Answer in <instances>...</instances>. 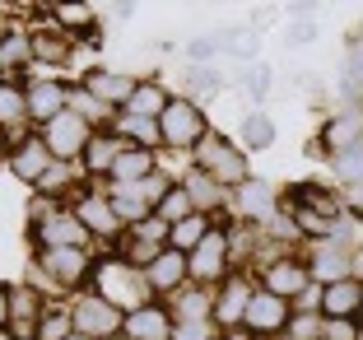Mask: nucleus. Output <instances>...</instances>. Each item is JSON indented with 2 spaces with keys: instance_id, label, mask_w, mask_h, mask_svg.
I'll list each match as a JSON object with an SVG mask.
<instances>
[{
  "instance_id": "36",
  "label": "nucleus",
  "mask_w": 363,
  "mask_h": 340,
  "mask_svg": "<svg viewBox=\"0 0 363 340\" xmlns=\"http://www.w3.org/2000/svg\"><path fill=\"white\" fill-rule=\"evenodd\" d=\"M270 79H275V75H270V65H266V61L247 65V70H242V79H238V89L247 94V103H257V112H261V103L270 98Z\"/></svg>"
},
{
  "instance_id": "16",
  "label": "nucleus",
  "mask_w": 363,
  "mask_h": 340,
  "mask_svg": "<svg viewBox=\"0 0 363 340\" xmlns=\"http://www.w3.org/2000/svg\"><path fill=\"white\" fill-rule=\"evenodd\" d=\"M28 234L43 247H84L89 243V234H84V224L75 219V210H61V205H56L47 219L28 224Z\"/></svg>"
},
{
  "instance_id": "46",
  "label": "nucleus",
  "mask_w": 363,
  "mask_h": 340,
  "mask_svg": "<svg viewBox=\"0 0 363 340\" xmlns=\"http://www.w3.org/2000/svg\"><path fill=\"white\" fill-rule=\"evenodd\" d=\"M0 331H10V285H0Z\"/></svg>"
},
{
  "instance_id": "21",
  "label": "nucleus",
  "mask_w": 363,
  "mask_h": 340,
  "mask_svg": "<svg viewBox=\"0 0 363 340\" xmlns=\"http://www.w3.org/2000/svg\"><path fill=\"white\" fill-rule=\"evenodd\" d=\"M163 308L172 312V327H177V322H210L214 317V289L191 285V280H186L177 294H168Z\"/></svg>"
},
{
  "instance_id": "12",
  "label": "nucleus",
  "mask_w": 363,
  "mask_h": 340,
  "mask_svg": "<svg viewBox=\"0 0 363 340\" xmlns=\"http://www.w3.org/2000/svg\"><path fill=\"white\" fill-rule=\"evenodd\" d=\"M289 317H294V308H289L284 298L257 289V294H252V303H247L242 331H247V336H279V331L289 327Z\"/></svg>"
},
{
  "instance_id": "33",
  "label": "nucleus",
  "mask_w": 363,
  "mask_h": 340,
  "mask_svg": "<svg viewBox=\"0 0 363 340\" xmlns=\"http://www.w3.org/2000/svg\"><path fill=\"white\" fill-rule=\"evenodd\" d=\"M28 121V103H23L19 84H0V131H23Z\"/></svg>"
},
{
  "instance_id": "42",
  "label": "nucleus",
  "mask_w": 363,
  "mask_h": 340,
  "mask_svg": "<svg viewBox=\"0 0 363 340\" xmlns=\"http://www.w3.org/2000/svg\"><path fill=\"white\" fill-rule=\"evenodd\" d=\"M186 79H191L196 94H219V89H224V75L214 70V65H191V75H186Z\"/></svg>"
},
{
  "instance_id": "38",
  "label": "nucleus",
  "mask_w": 363,
  "mask_h": 340,
  "mask_svg": "<svg viewBox=\"0 0 363 340\" xmlns=\"http://www.w3.org/2000/svg\"><path fill=\"white\" fill-rule=\"evenodd\" d=\"M331 168H335V177H340L345 187L363 192V145H354V149H345V154H335Z\"/></svg>"
},
{
  "instance_id": "53",
  "label": "nucleus",
  "mask_w": 363,
  "mask_h": 340,
  "mask_svg": "<svg viewBox=\"0 0 363 340\" xmlns=\"http://www.w3.org/2000/svg\"><path fill=\"white\" fill-rule=\"evenodd\" d=\"M0 340H10V336H5V331H0Z\"/></svg>"
},
{
  "instance_id": "54",
  "label": "nucleus",
  "mask_w": 363,
  "mask_h": 340,
  "mask_svg": "<svg viewBox=\"0 0 363 340\" xmlns=\"http://www.w3.org/2000/svg\"><path fill=\"white\" fill-rule=\"evenodd\" d=\"M0 163H5V159H0Z\"/></svg>"
},
{
  "instance_id": "45",
  "label": "nucleus",
  "mask_w": 363,
  "mask_h": 340,
  "mask_svg": "<svg viewBox=\"0 0 363 340\" xmlns=\"http://www.w3.org/2000/svg\"><path fill=\"white\" fill-rule=\"evenodd\" d=\"M359 336V322H326L321 327V340H354Z\"/></svg>"
},
{
  "instance_id": "34",
  "label": "nucleus",
  "mask_w": 363,
  "mask_h": 340,
  "mask_svg": "<svg viewBox=\"0 0 363 340\" xmlns=\"http://www.w3.org/2000/svg\"><path fill=\"white\" fill-rule=\"evenodd\" d=\"M219 43H224V52L252 61L257 47H261V28H252V23H233V28H219Z\"/></svg>"
},
{
  "instance_id": "41",
  "label": "nucleus",
  "mask_w": 363,
  "mask_h": 340,
  "mask_svg": "<svg viewBox=\"0 0 363 340\" xmlns=\"http://www.w3.org/2000/svg\"><path fill=\"white\" fill-rule=\"evenodd\" d=\"M284 43H289V47L317 43V14H294V19L284 23Z\"/></svg>"
},
{
  "instance_id": "15",
  "label": "nucleus",
  "mask_w": 363,
  "mask_h": 340,
  "mask_svg": "<svg viewBox=\"0 0 363 340\" xmlns=\"http://www.w3.org/2000/svg\"><path fill=\"white\" fill-rule=\"evenodd\" d=\"M350 252L354 247H345V243H312V256H303V266H308V275H312V285H335V280H350Z\"/></svg>"
},
{
  "instance_id": "49",
  "label": "nucleus",
  "mask_w": 363,
  "mask_h": 340,
  "mask_svg": "<svg viewBox=\"0 0 363 340\" xmlns=\"http://www.w3.org/2000/svg\"><path fill=\"white\" fill-rule=\"evenodd\" d=\"M65 340H89V336H79V331H70V336H65Z\"/></svg>"
},
{
  "instance_id": "47",
  "label": "nucleus",
  "mask_w": 363,
  "mask_h": 340,
  "mask_svg": "<svg viewBox=\"0 0 363 340\" xmlns=\"http://www.w3.org/2000/svg\"><path fill=\"white\" fill-rule=\"evenodd\" d=\"M350 275H354V280L363 285V243H359V247L350 252Z\"/></svg>"
},
{
  "instance_id": "27",
  "label": "nucleus",
  "mask_w": 363,
  "mask_h": 340,
  "mask_svg": "<svg viewBox=\"0 0 363 340\" xmlns=\"http://www.w3.org/2000/svg\"><path fill=\"white\" fill-rule=\"evenodd\" d=\"M182 187H186V196H191V210L196 214H214V210H224V205H228L224 187H219V182H210L201 168L186 172V177H182Z\"/></svg>"
},
{
  "instance_id": "2",
  "label": "nucleus",
  "mask_w": 363,
  "mask_h": 340,
  "mask_svg": "<svg viewBox=\"0 0 363 340\" xmlns=\"http://www.w3.org/2000/svg\"><path fill=\"white\" fill-rule=\"evenodd\" d=\"M196 168H201L210 182H219L224 192H228V187L238 192V187H242V182L252 177V163H247V154L233 145V140L214 136V131L201 140V149H196Z\"/></svg>"
},
{
  "instance_id": "48",
  "label": "nucleus",
  "mask_w": 363,
  "mask_h": 340,
  "mask_svg": "<svg viewBox=\"0 0 363 340\" xmlns=\"http://www.w3.org/2000/svg\"><path fill=\"white\" fill-rule=\"evenodd\" d=\"M107 10H112V19H117V23H126V19H130V14H135V10H140V5H107Z\"/></svg>"
},
{
  "instance_id": "9",
  "label": "nucleus",
  "mask_w": 363,
  "mask_h": 340,
  "mask_svg": "<svg viewBox=\"0 0 363 340\" xmlns=\"http://www.w3.org/2000/svg\"><path fill=\"white\" fill-rule=\"evenodd\" d=\"M70 210H75V219L84 224L89 238H107V243H117V238L126 234V229H121V219H117V210H112V201H107V196H98V192H84V187H79Z\"/></svg>"
},
{
  "instance_id": "3",
  "label": "nucleus",
  "mask_w": 363,
  "mask_h": 340,
  "mask_svg": "<svg viewBox=\"0 0 363 340\" xmlns=\"http://www.w3.org/2000/svg\"><path fill=\"white\" fill-rule=\"evenodd\" d=\"M159 136L168 149H201V140L210 136V121H205L201 103L196 98H172L168 107H163V117H159Z\"/></svg>"
},
{
  "instance_id": "7",
  "label": "nucleus",
  "mask_w": 363,
  "mask_h": 340,
  "mask_svg": "<svg viewBox=\"0 0 363 340\" xmlns=\"http://www.w3.org/2000/svg\"><path fill=\"white\" fill-rule=\"evenodd\" d=\"M38 270H47L52 285L75 289V285H84V280L94 275V256H89V247H43Z\"/></svg>"
},
{
  "instance_id": "40",
  "label": "nucleus",
  "mask_w": 363,
  "mask_h": 340,
  "mask_svg": "<svg viewBox=\"0 0 363 340\" xmlns=\"http://www.w3.org/2000/svg\"><path fill=\"white\" fill-rule=\"evenodd\" d=\"M75 331V322H70V308H47L43 322H38V340H65Z\"/></svg>"
},
{
  "instance_id": "5",
  "label": "nucleus",
  "mask_w": 363,
  "mask_h": 340,
  "mask_svg": "<svg viewBox=\"0 0 363 340\" xmlns=\"http://www.w3.org/2000/svg\"><path fill=\"white\" fill-rule=\"evenodd\" d=\"M70 322H75L79 336L107 340V336H121V322H126V312H117L112 303H103L98 294H79L75 303H70Z\"/></svg>"
},
{
  "instance_id": "1",
  "label": "nucleus",
  "mask_w": 363,
  "mask_h": 340,
  "mask_svg": "<svg viewBox=\"0 0 363 340\" xmlns=\"http://www.w3.org/2000/svg\"><path fill=\"white\" fill-rule=\"evenodd\" d=\"M89 280H94V294L103 298V303H112L117 312H140V308H150V298H154L145 270L130 266V261H121V256L98 261Z\"/></svg>"
},
{
  "instance_id": "50",
  "label": "nucleus",
  "mask_w": 363,
  "mask_h": 340,
  "mask_svg": "<svg viewBox=\"0 0 363 340\" xmlns=\"http://www.w3.org/2000/svg\"><path fill=\"white\" fill-rule=\"evenodd\" d=\"M107 340H130V336H107Z\"/></svg>"
},
{
  "instance_id": "44",
  "label": "nucleus",
  "mask_w": 363,
  "mask_h": 340,
  "mask_svg": "<svg viewBox=\"0 0 363 340\" xmlns=\"http://www.w3.org/2000/svg\"><path fill=\"white\" fill-rule=\"evenodd\" d=\"M172 340H214V322H177Z\"/></svg>"
},
{
  "instance_id": "37",
  "label": "nucleus",
  "mask_w": 363,
  "mask_h": 340,
  "mask_svg": "<svg viewBox=\"0 0 363 340\" xmlns=\"http://www.w3.org/2000/svg\"><path fill=\"white\" fill-rule=\"evenodd\" d=\"M23 65H33V43L14 33V38H5V43H0V70H5V75H19Z\"/></svg>"
},
{
  "instance_id": "13",
  "label": "nucleus",
  "mask_w": 363,
  "mask_h": 340,
  "mask_svg": "<svg viewBox=\"0 0 363 340\" xmlns=\"http://www.w3.org/2000/svg\"><path fill=\"white\" fill-rule=\"evenodd\" d=\"M317 145L331 149V159L345 154V149H354V145H363V103H345L340 112H331V121L321 126Z\"/></svg>"
},
{
  "instance_id": "23",
  "label": "nucleus",
  "mask_w": 363,
  "mask_h": 340,
  "mask_svg": "<svg viewBox=\"0 0 363 340\" xmlns=\"http://www.w3.org/2000/svg\"><path fill=\"white\" fill-rule=\"evenodd\" d=\"M121 331L130 340H172V312L163 303H150V308H140V312H126Z\"/></svg>"
},
{
  "instance_id": "17",
  "label": "nucleus",
  "mask_w": 363,
  "mask_h": 340,
  "mask_svg": "<svg viewBox=\"0 0 363 340\" xmlns=\"http://www.w3.org/2000/svg\"><path fill=\"white\" fill-rule=\"evenodd\" d=\"M65 98H70V89H65L61 79H33V84L23 89V103H28V121H38V126L56 121V117L65 112Z\"/></svg>"
},
{
  "instance_id": "32",
  "label": "nucleus",
  "mask_w": 363,
  "mask_h": 340,
  "mask_svg": "<svg viewBox=\"0 0 363 340\" xmlns=\"http://www.w3.org/2000/svg\"><path fill=\"white\" fill-rule=\"evenodd\" d=\"M168 103H172V98H168V89H163V84H154V79L145 84V79H140L135 94H130V103H126V112H130V117H154V121H159Z\"/></svg>"
},
{
  "instance_id": "8",
  "label": "nucleus",
  "mask_w": 363,
  "mask_h": 340,
  "mask_svg": "<svg viewBox=\"0 0 363 340\" xmlns=\"http://www.w3.org/2000/svg\"><path fill=\"white\" fill-rule=\"evenodd\" d=\"M228 210H233L242 224H257V229H266V224L279 219V196L270 192L261 177H247L242 187L228 196Z\"/></svg>"
},
{
  "instance_id": "30",
  "label": "nucleus",
  "mask_w": 363,
  "mask_h": 340,
  "mask_svg": "<svg viewBox=\"0 0 363 340\" xmlns=\"http://www.w3.org/2000/svg\"><path fill=\"white\" fill-rule=\"evenodd\" d=\"M28 43H33V61H43V65H65V61H70V52H75V43H70L61 28H56V33L52 28L33 33Z\"/></svg>"
},
{
  "instance_id": "4",
  "label": "nucleus",
  "mask_w": 363,
  "mask_h": 340,
  "mask_svg": "<svg viewBox=\"0 0 363 340\" xmlns=\"http://www.w3.org/2000/svg\"><path fill=\"white\" fill-rule=\"evenodd\" d=\"M186 270H191V285H205V289H219L228 275H233V256H228V234L210 229L201 247L186 256Z\"/></svg>"
},
{
  "instance_id": "52",
  "label": "nucleus",
  "mask_w": 363,
  "mask_h": 340,
  "mask_svg": "<svg viewBox=\"0 0 363 340\" xmlns=\"http://www.w3.org/2000/svg\"><path fill=\"white\" fill-rule=\"evenodd\" d=\"M359 322H363V303H359Z\"/></svg>"
},
{
  "instance_id": "29",
  "label": "nucleus",
  "mask_w": 363,
  "mask_h": 340,
  "mask_svg": "<svg viewBox=\"0 0 363 340\" xmlns=\"http://www.w3.org/2000/svg\"><path fill=\"white\" fill-rule=\"evenodd\" d=\"M65 112H75V117L84 121V126H94V131H103V121H107V131H112V121H117L112 107H103L89 89H79V84L70 89V98H65Z\"/></svg>"
},
{
  "instance_id": "55",
  "label": "nucleus",
  "mask_w": 363,
  "mask_h": 340,
  "mask_svg": "<svg viewBox=\"0 0 363 340\" xmlns=\"http://www.w3.org/2000/svg\"><path fill=\"white\" fill-rule=\"evenodd\" d=\"M359 229H363V224H359Z\"/></svg>"
},
{
  "instance_id": "18",
  "label": "nucleus",
  "mask_w": 363,
  "mask_h": 340,
  "mask_svg": "<svg viewBox=\"0 0 363 340\" xmlns=\"http://www.w3.org/2000/svg\"><path fill=\"white\" fill-rule=\"evenodd\" d=\"M135 84H140V79H130V75H121V70H89L79 89H89V94H94L103 107H112V112H126Z\"/></svg>"
},
{
  "instance_id": "22",
  "label": "nucleus",
  "mask_w": 363,
  "mask_h": 340,
  "mask_svg": "<svg viewBox=\"0 0 363 340\" xmlns=\"http://www.w3.org/2000/svg\"><path fill=\"white\" fill-rule=\"evenodd\" d=\"M359 303H363V285L354 275L321 289V317L326 322H359Z\"/></svg>"
},
{
  "instance_id": "43",
  "label": "nucleus",
  "mask_w": 363,
  "mask_h": 340,
  "mask_svg": "<svg viewBox=\"0 0 363 340\" xmlns=\"http://www.w3.org/2000/svg\"><path fill=\"white\" fill-rule=\"evenodd\" d=\"M219 47H224V43H219V33H201V38H191V47H186V56H191L196 65H205V61H210L214 52H219Z\"/></svg>"
},
{
  "instance_id": "10",
  "label": "nucleus",
  "mask_w": 363,
  "mask_h": 340,
  "mask_svg": "<svg viewBox=\"0 0 363 340\" xmlns=\"http://www.w3.org/2000/svg\"><path fill=\"white\" fill-rule=\"evenodd\" d=\"M252 294H257V285L242 275V270H233V275L219 285V294H214V327L219 331H233V327H242V317H247V303H252Z\"/></svg>"
},
{
  "instance_id": "6",
  "label": "nucleus",
  "mask_w": 363,
  "mask_h": 340,
  "mask_svg": "<svg viewBox=\"0 0 363 340\" xmlns=\"http://www.w3.org/2000/svg\"><path fill=\"white\" fill-rule=\"evenodd\" d=\"M38 136L47 140V149H52V159H61V163H75V159H84V149H89V140H94V126H84V121L75 117V112H61L56 121H47Z\"/></svg>"
},
{
  "instance_id": "26",
  "label": "nucleus",
  "mask_w": 363,
  "mask_h": 340,
  "mask_svg": "<svg viewBox=\"0 0 363 340\" xmlns=\"http://www.w3.org/2000/svg\"><path fill=\"white\" fill-rule=\"evenodd\" d=\"M210 229H214L210 214H186V219L168 224V247H172V252H182V256H191L196 247L210 238Z\"/></svg>"
},
{
  "instance_id": "19",
  "label": "nucleus",
  "mask_w": 363,
  "mask_h": 340,
  "mask_svg": "<svg viewBox=\"0 0 363 340\" xmlns=\"http://www.w3.org/2000/svg\"><path fill=\"white\" fill-rule=\"evenodd\" d=\"M279 205H308V210L326 214V219H340V214H345L340 192L321 187V182H289V187H284V196H279Z\"/></svg>"
},
{
  "instance_id": "11",
  "label": "nucleus",
  "mask_w": 363,
  "mask_h": 340,
  "mask_svg": "<svg viewBox=\"0 0 363 340\" xmlns=\"http://www.w3.org/2000/svg\"><path fill=\"white\" fill-rule=\"evenodd\" d=\"M308 285H312V275H308V266H303V256H275V261L261 266V289L284 298V303H294Z\"/></svg>"
},
{
  "instance_id": "24",
  "label": "nucleus",
  "mask_w": 363,
  "mask_h": 340,
  "mask_svg": "<svg viewBox=\"0 0 363 340\" xmlns=\"http://www.w3.org/2000/svg\"><path fill=\"white\" fill-rule=\"evenodd\" d=\"M154 172H159V159H154L150 149L126 145V149L117 154V163H112V187H135V182L154 177Z\"/></svg>"
},
{
  "instance_id": "39",
  "label": "nucleus",
  "mask_w": 363,
  "mask_h": 340,
  "mask_svg": "<svg viewBox=\"0 0 363 340\" xmlns=\"http://www.w3.org/2000/svg\"><path fill=\"white\" fill-rule=\"evenodd\" d=\"M154 214H159L163 224H177V219H186V214H196V210H191V196H186V187H182V182H172V192L159 201V210H154Z\"/></svg>"
},
{
  "instance_id": "51",
  "label": "nucleus",
  "mask_w": 363,
  "mask_h": 340,
  "mask_svg": "<svg viewBox=\"0 0 363 340\" xmlns=\"http://www.w3.org/2000/svg\"><path fill=\"white\" fill-rule=\"evenodd\" d=\"M354 340H363V322H359V336H354Z\"/></svg>"
},
{
  "instance_id": "28",
  "label": "nucleus",
  "mask_w": 363,
  "mask_h": 340,
  "mask_svg": "<svg viewBox=\"0 0 363 340\" xmlns=\"http://www.w3.org/2000/svg\"><path fill=\"white\" fill-rule=\"evenodd\" d=\"M126 149V140H117L112 131H94V140H89V149H84V168L94 172V177H112V163H117V154Z\"/></svg>"
},
{
  "instance_id": "20",
  "label": "nucleus",
  "mask_w": 363,
  "mask_h": 340,
  "mask_svg": "<svg viewBox=\"0 0 363 340\" xmlns=\"http://www.w3.org/2000/svg\"><path fill=\"white\" fill-rule=\"evenodd\" d=\"M145 280H150V294H163V298L177 294V289L191 280V270H186V256L172 252V247H163L150 266H145Z\"/></svg>"
},
{
  "instance_id": "35",
  "label": "nucleus",
  "mask_w": 363,
  "mask_h": 340,
  "mask_svg": "<svg viewBox=\"0 0 363 340\" xmlns=\"http://www.w3.org/2000/svg\"><path fill=\"white\" fill-rule=\"evenodd\" d=\"M275 145V121H270V112H247L242 117V149H270Z\"/></svg>"
},
{
  "instance_id": "14",
  "label": "nucleus",
  "mask_w": 363,
  "mask_h": 340,
  "mask_svg": "<svg viewBox=\"0 0 363 340\" xmlns=\"http://www.w3.org/2000/svg\"><path fill=\"white\" fill-rule=\"evenodd\" d=\"M5 163H10V172H14V177H19V182H28V187H38V182H43V172L47 168H52V149H47V140L43 136H19V140H14V149H10V159H5Z\"/></svg>"
},
{
  "instance_id": "31",
  "label": "nucleus",
  "mask_w": 363,
  "mask_h": 340,
  "mask_svg": "<svg viewBox=\"0 0 363 340\" xmlns=\"http://www.w3.org/2000/svg\"><path fill=\"white\" fill-rule=\"evenodd\" d=\"M75 182H79V168H75V163H61V159H56L52 168L43 172V182H38L33 192L43 196V201H61V196L75 192Z\"/></svg>"
},
{
  "instance_id": "25",
  "label": "nucleus",
  "mask_w": 363,
  "mask_h": 340,
  "mask_svg": "<svg viewBox=\"0 0 363 340\" xmlns=\"http://www.w3.org/2000/svg\"><path fill=\"white\" fill-rule=\"evenodd\" d=\"M112 136L126 140V145H135V149H150V154L163 145L159 121H154V117H130V112H117V121H112Z\"/></svg>"
}]
</instances>
